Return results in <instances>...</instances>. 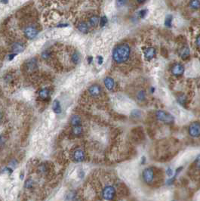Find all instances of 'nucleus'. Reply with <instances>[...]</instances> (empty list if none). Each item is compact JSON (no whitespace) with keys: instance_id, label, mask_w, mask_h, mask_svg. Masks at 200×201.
<instances>
[{"instance_id":"f257e3e1","label":"nucleus","mask_w":200,"mask_h":201,"mask_svg":"<svg viewBox=\"0 0 200 201\" xmlns=\"http://www.w3.org/2000/svg\"><path fill=\"white\" fill-rule=\"evenodd\" d=\"M131 53V48L127 44H121L116 46L113 52V58L115 62L122 64L128 60Z\"/></svg>"},{"instance_id":"f03ea898","label":"nucleus","mask_w":200,"mask_h":201,"mask_svg":"<svg viewBox=\"0 0 200 201\" xmlns=\"http://www.w3.org/2000/svg\"><path fill=\"white\" fill-rule=\"evenodd\" d=\"M156 117L157 120L166 124L173 123L174 122V118L171 113L166 112L165 110H157L156 112Z\"/></svg>"},{"instance_id":"7ed1b4c3","label":"nucleus","mask_w":200,"mask_h":201,"mask_svg":"<svg viewBox=\"0 0 200 201\" xmlns=\"http://www.w3.org/2000/svg\"><path fill=\"white\" fill-rule=\"evenodd\" d=\"M142 178L144 182L147 184H152L155 179V172L152 167H147L144 169L142 172Z\"/></svg>"},{"instance_id":"20e7f679","label":"nucleus","mask_w":200,"mask_h":201,"mask_svg":"<svg viewBox=\"0 0 200 201\" xmlns=\"http://www.w3.org/2000/svg\"><path fill=\"white\" fill-rule=\"evenodd\" d=\"M116 189L112 185H107L102 190V197L106 200H113L116 197Z\"/></svg>"},{"instance_id":"39448f33","label":"nucleus","mask_w":200,"mask_h":201,"mask_svg":"<svg viewBox=\"0 0 200 201\" xmlns=\"http://www.w3.org/2000/svg\"><path fill=\"white\" fill-rule=\"evenodd\" d=\"M188 133L189 136L193 138L200 137V123L199 122H193L188 128Z\"/></svg>"},{"instance_id":"423d86ee","label":"nucleus","mask_w":200,"mask_h":201,"mask_svg":"<svg viewBox=\"0 0 200 201\" xmlns=\"http://www.w3.org/2000/svg\"><path fill=\"white\" fill-rule=\"evenodd\" d=\"M85 154L82 149H76L74 151L73 154V159L75 162H82L85 160Z\"/></svg>"},{"instance_id":"0eeeda50","label":"nucleus","mask_w":200,"mask_h":201,"mask_svg":"<svg viewBox=\"0 0 200 201\" xmlns=\"http://www.w3.org/2000/svg\"><path fill=\"white\" fill-rule=\"evenodd\" d=\"M183 72H184V68L181 64H176L173 65V67L172 68V73L174 76H181L183 74Z\"/></svg>"},{"instance_id":"6e6552de","label":"nucleus","mask_w":200,"mask_h":201,"mask_svg":"<svg viewBox=\"0 0 200 201\" xmlns=\"http://www.w3.org/2000/svg\"><path fill=\"white\" fill-rule=\"evenodd\" d=\"M101 91H102V89H101V86H98V85H92V86H91L89 87V89H88L89 94H90L91 96H93V97L99 96V95H101Z\"/></svg>"},{"instance_id":"1a4fd4ad","label":"nucleus","mask_w":200,"mask_h":201,"mask_svg":"<svg viewBox=\"0 0 200 201\" xmlns=\"http://www.w3.org/2000/svg\"><path fill=\"white\" fill-rule=\"evenodd\" d=\"M24 33L28 39H33L34 37H36V36H37L38 34V31L36 28L30 27L26 28V30L24 31Z\"/></svg>"},{"instance_id":"9d476101","label":"nucleus","mask_w":200,"mask_h":201,"mask_svg":"<svg viewBox=\"0 0 200 201\" xmlns=\"http://www.w3.org/2000/svg\"><path fill=\"white\" fill-rule=\"evenodd\" d=\"M156 55V50L154 48H148L146 50L145 52V54H144V56H145V58L147 60V61H150L152 59L155 57Z\"/></svg>"},{"instance_id":"9b49d317","label":"nucleus","mask_w":200,"mask_h":201,"mask_svg":"<svg viewBox=\"0 0 200 201\" xmlns=\"http://www.w3.org/2000/svg\"><path fill=\"white\" fill-rule=\"evenodd\" d=\"M103 82H104L105 87L108 89V90H110H110H113V88H114L115 82H114V80H113V78L106 77L105 79H104V81H103Z\"/></svg>"},{"instance_id":"f8f14e48","label":"nucleus","mask_w":200,"mask_h":201,"mask_svg":"<svg viewBox=\"0 0 200 201\" xmlns=\"http://www.w3.org/2000/svg\"><path fill=\"white\" fill-rule=\"evenodd\" d=\"M70 123H71V125H73V127H74V126H78V125H81L82 119H81L79 116H78V115H73V117L70 118Z\"/></svg>"},{"instance_id":"ddd939ff","label":"nucleus","mask_w":200,"mask_h":201,"mask_svg":"<svg viewBox=\"0 0 200 201\" xmlns=\"http://www.w3.org/2000/svg\"><path fill=\"white\" fill-rule=\"evenodd\" d=\"M52 110H53V111H54L55 113H57V114H59V113H61L62 109H61L60 101H59L58 100H54V101L53 104H52Z\"/></svg>"},{"instance_id":"4468645a","label":"nucleus","mask_w":200,"mask_h":201,"mask_svg":"<svg viewBox=\"0 0 200 201\" xmlns=\"http://www.w3.org/2000/svg\"><path fill=\"white\" fill-rule=\"evenodd\" d=\"M50 96V92L48 89H43L40 90L39 92V98H41L42 100H46L48 99Z\"/></svg>"},{"instance_id":"2eb2a0df","label":"nucleus","mask_w":200,"mask_h":201,"mask_svg":"<svg viewBox=\"0 0 200 201\" xmlns=\"http://www.w3.org/2000/svg\"><path fill=\"white\" fill-rule=\"evenodd\" d=\"M24 47L21 43H15L12 47V51L15 54H19L21 53L22 52H24Z\"/></svg>"},{"instance_id":"dca6fc26","label":"nucleus","mask_w":200,"mask_h":201,"mask_svg":"<svg viewBox=\"0 0 200 201\" xmlns=\"http://www.w3.org/2000/svg\"><path fill=\"white\" fill-rule=\"evenodd\" d=\"M180 55H181V58L183 59V60H187L189 55V47H188V46H185V47H183V48H182V50H181Z\"/></svg>"},{"instance_id":"f3484780","label":"nucleus","mask_w":200,"mask_h":201,"mask_svg":"<svg viewBox=\"0 0 200 201\" xmlns=\"http://www.w3.org/2000/svg\"><path fill=\"white\" fill-rule=\"evenodd\" d=\"M72 132H73V135H75V136H79V135H81L82 134L83 129H82V127L81 125L74 126V127L73 128Z\"/></svg>"},{"instance_id":"a211bd4d","label":"nucleus","mask_w":200,"mask_h":201,"mask_svg":"<svg viewBox=\"0 0 200 201\" xmlns=\"http://www.w3.org/2000/svg\"><path fill=\"white\" fill-rule=\"evenodd\" d=\"M78 30L80 32L83 33H87L88 32V24L84 23V22H81L78 25Z\"/></svg>"},{"instance_id":"6ab92c4d","label":"nucleus","mask_w":200,"mask_h":201,"mask_svg":"<svg viewBox=\"0 0 200 201\" xmlns=\"http://www.w3.org/2000/svg\"><path fill=\"white\" fill-rule=\"evenodd\" d=\"M189 7L193 10H197L200 8V0H191L189 4Z\"/></svg>"},{"instance_id":"aec40b11","label":"nucleus","mask_w":200,"mask_h":201,"mask_svg":"<svg viewBox=\"0 0 200 201\" xmlns=\"http://www.w3.org/2000/svg\"><path fill=\"white\" fill-rule=\"evenodd\" d=\"M137 99L139 101H144L146 99V92L144 90H140L137 93Z\"/></svg>"},{"instance_id":"412c9836","label":"nucleus","mask_w":200,"mask_h":201,"mask_svg":"<svg viewBox=\"0 0 200 201\" xmlns=\"http://www.w3.org/2000/svg\"><path fill=\"white\" fill-rule=\"evenodd\" d=\"M89 23H90L91 26L96 27L99 23V17L97 16H92L89 19Z\"/></svg>"},{"instance_id":"4be33fe9","label":"nucleus","mask_w":200,"mask_h":201,"mask_svg":"<svg viewBox=\"0 0 200 201\" xmlns=\"http://www.w3.org/2000/svg\"><path fill=\"white\" fill-rule=\"evenodd\" d=\"M27 67H28L29 70H33L36 69V61H35V59H32V60H30L29 61L28 64H27Z\"/></svg>"},{"instance_id":"5701e85b","label":"nucleus","mask_w":200,"mask_h":201,"mask_svg":"<svg viewBox=\"0 0 200 201\" xmlns=\"http://www.w3.org/2000/svg\"><path fill=\"white\" fill-rule=\"evenodd\" d=\"M79 60L80 56L79 54V53L75 52V53H73V54H72V61H73V62L75 64H78V63L79 62Z\"/></svg>"},{"instance_id":"b1692460","label":"nucleus","mask_w":200,"mask_h":201,"mask_svg":"<svg viewBox=\"0 0 200 201\" xmlns=\"http://www.w3.org/2000/svg\"><path fill=\"white\" fill-rule=\"evenodd\" d=\"M172 16L168 15L166 17L165 19V26L166 27H172Z\"/></svg>"},{"instance_id":"393cba45","label":"nucleus","mask_w":200,"mask_h":201,"mask_svg":"<svg viewBox=\"0 0 200 201\" xmlns=\"http://www.w3.org/2000/svg\"><path fill=\"white\" fill-rule=\"evenodd\" d=\"M177 101H178V102L181 104V105H184L186 101H187V98H186V97L184 96V95H182L177 97Z\"/></svg>"},{"instance_id":"a878e982","label":"nucleus","mask_w":200,"mask_h":201,"mask_svg":"<svg viewBox=\"0 0 200 201\" xmlns=\"http://www.w3.org/2000/svg\"><path fill=\"white\" fill-rule=\"evenodd\" d=\"M128 0H116V5L119 7H123L127 4Z\"/></svg>"},{"instance_id":"bb28decb","label":"nucleus","mask_w":200,"mask_h":201,"mask_svg":"<svg viewBox=\"0 0 200 201\" xmlns=\"http://www.w3.org/2000/svg\"><path fill=\"white\" fill-rule=\"evenodd\" d=\"M107 17H106V16H103V17H101V20H100V24H101V27H104L106 25V24H107Z\"/></svg>"},{"instance_id":"cd10ccee","label":"nucleus","mask_w":200,"mask_h":201,"mask_svg":"<svg viewBox=\"0 0 200 201\" xmlns=\"http://www.w3.org/2000/svg\"><path fill=\"white\" fill-rule=\"evenodd\" d=\"M146 13H147V10L146 9H142V10H140L139 11V17H141V18H144L146 15Z\"/></svg>"},{"instance_id":"c85d7f7f","label":"nucleus","mask_w":200,"mask_h":201,"mask_svg":"<svg viewBox=\"0 0 200 201\" xmlns=\"http://www.w3.org/2000/svg\"><path fill=\"white\" fill-rule=\"evenodd\" d=\"M194 163L196 165V167L200 169V154L196 158V160L194 161Z\"/></svg>"},{"instance_id":"c756f323","label":"nucleus","mask_w":200,"mask_h":201,"mask_svg":"<svg viewBox=\"0 0 200 201\" xmlns=\"http://www.w3.org/2000/svg\"><path fill=\"white\" fill-rule=\"evenodd\" d=\"M131 116H134V117H138L140 116V112L138 110H134L131 113Z\"/></svg>"},{"instance_id":"7c9ffc66","label":"nucleus","mask_w":200,"mask_h":201,"mask_svg":"<svg viewBox=\"0 0 200 201\" xmlns=\"http://www.w3.org/2000/svg\"><path fill=\"white\" fill-rule=\"evenodd\" d=\"M46 170H47V169H46V167H45V166H44V165H40L39 167V171L40 172L42 173H44L46 172Z\"/></svg>"},{"instance_id":"2f4dec72","label":"nucleus","mask_w":200,"mask_h":201,"mask_svg":"<svg viewBox=\"0 0 200 201\" xmlns=\"http://www.w3.org/2000/svg\"><path fill=\"white\" fill-rule=\"evenodd\" d=\"M166 175H168V176H169V177H171V176L173 175V171H172V169H171L170 167L166 169Z\"/></svg>"},{"instance_id":"473e14b6","label":"nucleus","mask_w":200,"mask_h":201,"mask_svg":"<svg viewBox=\"0 0 200 201\" xmlns=\"http://www.w3.org/2000/svg\"><path fill=\"white\" fill-rule=\"evenodd\" d=\"M196 45L197 47L200 48V35H199L198 36L196 37Z\"/></svg>"},{"instance_id":"72a5a7b5","label":"nucleus","mask_w":200,"mask_h":201,"mask_svg":"<svg viewBox=\"0 0 200 201\" xmlns=\"http://www.w3.org/2000/svg\"><path fill=\"white\" fill-rule=\"evenodd\" d=\"M42 58L44 59H47L48 58V56H49V54H48V52H43L42 54Z\"/></svg>"},{"instance_id":"f704fd0d","label":"nucleus","mask_w":200,"mask_h":201,"mask_svg":"<svg viewBox=\"0 0 200 201\" xmlns=\"http://www.w3.org/2000/svg\"><path fill=\"white\" fill-rule=\"evenodd\" d=\"M97 59H98V64H102V63H103V58L101 56H98L97 57Z\"/></svg>"},{"instance_id":"c9c22d12","label":"nucleus","mask_w":200,"mask_h":201,"mask_svg":"<svg viewBox=\"0 0 200 201\" xmlns=\"http://www.w3.org/2000/svg\"><path fill=\"white\" fill-rule=\"evenodd\" d=\"M16 55V54H15V53H13V54H10L9 55V60L11 61V60H12V59L15 58V56Z\"/></svg>"},{"instance_id":"e433bc0d","label":"nucleus","mask_w":200,"mask_h":201,"mask_svg":"<svg viewBox=\"0 0 200 201\" xmlns=\"http://www.w3.org/2000/svg\"><path fill=\"white\" fill-rule=\"evenodd\" d=\"M4 142L5 141H4V139H3V137L0 136V145H2Z\"/></svg>"},{"instance_id":"4c0bfd02","label":"nucleus","mask_w":200,"mask_h":201,"mask_svg":"<svg viewBox=\"0 0 200 201\" xmlns=\"http://www.w3.org/2000/svg\"><path fill=\"white\" fill-rule=\"evenodd\" d=\"M146 2V0H138V3H140V4H142V3H144V2Z\"/></svg>"},{"instance_id":"58836bf2","label":"nucleus","mask_w":200,"mask_h":201,"mask_svg":"<svg viewBox=\"0 0 200 201\" xmlns=\"http://www.w3.org/2000/svg\"><path fill=\"white\" fill-rule=\"evenodd\" d=\"M92 59H93L92 57H89V58H88V63H89V64L92 61Z\"/></svg>"},{"instance_id":"ea45409f","label":"nucleus","mask_w":200,"mask_h":201,"mask_svg":"<svg viewBox=\"0 0 200 201\" xmlns=\"http://www.w3.org/2000/svg\"><path fill=\"white\" fill-rule=\"evenodd\" d=\"M145 157H142V162H141V163H144V162H145Z\"/></svg>"},{"instance_id":"a19ab883","label":"nucleus","mask_w":200,"mask_h":201,"mask_svg":"<svg viewBox=\"0 0 200 201\" xmlns=\"http://www.w3.org/2000/svg\"><path fill=\"white\" fill-rule=\"evenodd\" d=\"M2 113H1V111H0V121L2 120Z\"/></svg>"},{"instance_id":"79ce46f5","label":"nucleus","mask_w":200,"mask_h":201,"mask_svg":"<svg viewBox=\"0 0 200 201\" xmlns=\"http://www.w3.org/2000/svg\"><path fill=\"white\" fill-rule=\"evenodd\" d=\"M154 89H155L154 88H152V89H151V92H154Z\"/></svg>"},{"instance_id":"37998d69","label":"nucleus","mask_w":200,"mask_h":201,"mask_svg":"<svg viewBox=\"0 0 200 201\" xmlns=\"http://www.w3.org/2000/svg\"><path fill=\"white\" fill-rule=\"evenodd\" d=\"M172 201H176V200H172Z\"/></svg>"}]
</instances>
